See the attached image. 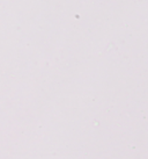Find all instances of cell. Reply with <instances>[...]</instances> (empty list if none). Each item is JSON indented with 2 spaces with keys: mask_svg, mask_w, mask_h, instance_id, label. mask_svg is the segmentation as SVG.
Instances as JSON below:
<instances>
[]
</instances>
